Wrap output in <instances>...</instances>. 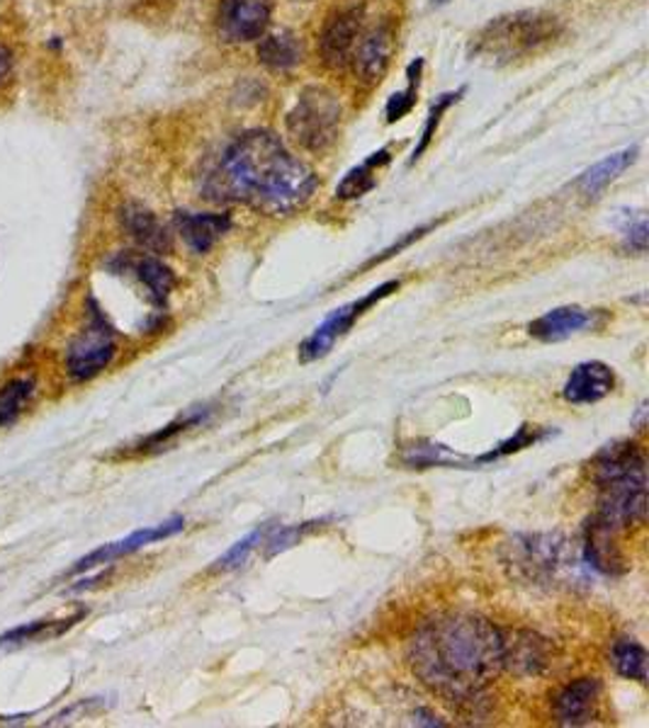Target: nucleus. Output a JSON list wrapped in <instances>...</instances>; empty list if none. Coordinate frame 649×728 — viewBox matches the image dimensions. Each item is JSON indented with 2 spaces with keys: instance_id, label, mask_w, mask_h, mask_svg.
<instances>
[{
  "instance_id": "obj_13",
  "label": "nucleus",
  "mask_w": 649,
  "mask_h": 728,
  "mask_svg": "<svg viewBox=\"0 0 649 728\" xmlns=\"http://www.w3.org/2000/svg\"><path fill=\"white\" fill-rule=\"evenodd\" d=\"M175 231L185 246L204 255L214 248V243L224 238L232 231V216L230 214H195V212H175L173 216Z\"/></svg>"
},
{
  "instance_id": "obj_34",
  "label": "nucleus",
  "mask_w": 649,
  "mask_h": 728,
  "mask_svg": "<svg viewBox=\"0 0 649 728\" xmlns=\"http://www.w3.org/2000/svg\"><path fill=\"white\" fill-rule=\"evenodd\" d=\"M623 234H625V243H628V248H632L637 253H645L647 250L649 226H647V218L645 216H637L635 222L625 224L623 226Z\"/></svg>"
},
{
  "instance_id": "obj_5",
  "label": "nucleus",
  "mask_w": 649,
  "mask_h": 728,
  "mask_svg": "<svg viewBox=\"0 0 649 728\" xmlns=\"http://www.w3.org/2000/svg\"><path fill=\"white\" fill-rule=\"evenodd\" d=\"M341 103L331 90L311 85L299 93L295 107L287 115V131L311 153L327 151L339 139Z\"/></svg>"
},
{
  "instance_id": "obj_31",
  "label": "nucleus",
  "mask_w": 649,
  "mask_h": 728,
  "mask_svg": "<svg viewBox=\"0 0 649 728\" xmlns=\"http://www.w3.org/2000/svg\"><path fill=\"white\" fill-rule=\"evenodd\" d=\"M421 68H424V58H416L412 66H408L406 76H408V88L402 93H394L387 103V121L394 125V121H400L402 117H406L412 113V107L416 105V93H418V76H421Z\"/></svg>"
},
{
  "instance_id": "obj_19",
  "label": "nucleus",
  "mask_w": 649,
  "mask_h": 728,
  "mask_svg": "<svg viewBox=\"0 0 649 728\" xmlns=\"http://www.w3.org/2000/svg\"><path fill=\"white\" fill-rule=\"evenodd\" d=\"M258 58L270 71H290L302 61V42L290 30L268 34L258 44Z\"/></svg>"
},
{
  "instance_id": "obj_24",
  "label": "nucleus",
  "mask_w": 649,
  "mask_h": 728,
  "mask_svg": "<svg viewBox=\"0 0 649 728\" xmlns=\"http://www.w3.org/2000/svg\"><path fill=\"white\" fill-rule=\"evenodd\" d=\"M647 663L649 653L640 641L635 639H618L610 646V665L616 667L620 677L635 679V683L645 685L647 683Z\"/></svg>"
},
{
  "instance_id": "obj_12",
  "label": "nucleus",
  "mask_w": 649,
  "mask_h": 728,
  "mask_svg": "<svg viewBox=\"0 0 649 728\" xmlns=\"http://www.w3.org/2000/svg\"><path fill=\"white\" fill-rule=\"evenodd\" d=\"M616 388V374L604 362L576 364L562 386V398L574 406H592Z\"/></svg>"
},
{
  "instance_id": "obj_15",
  "label": "nucleus",
  "mask_w": 649,
  "mask_h": 728,
  "mask_svg": "<svg viewBox=\"0 0 649 728\" xmlns=\"http://www.w3.org/2000/svg\"><path fill=\"white\" fill-rule=\"evenodd\" d=\"M519 556L513 564L531 570L533 576H552L564 564V539L557 534H531L513 544Z\"/></svg>"
},
{
  "instance_id": "obj_6",
  "label": "nucleus",
  "mask_w": 649,
  "mask_h": 728,
  "mask_svg": "<svg viewBox=\"0 0 649 728\" xmlns=\"http://www.w3.org/2000/svg\"><path fill=\"white\" fill-rule=\"evenodd\" d=\"M88 303H91L88 323L76 335L74 343L68 345V355H66V370L71 374V379L76 382H88L93 376H98L107 364L113 362L117 352L113 325L107 323L105 313L95 307L93 299Z\"/></svg>"
},
{
  "instance_id": "obj_28",
  "label": "nucleus",
  "mask_w": 649,
  "mask_h": 728,
  "mask_svg": "<svg viewBox=\"0 0 649 728\" xmlns=\"http://www.w3.org/2000/svg\"><path fill=\"white\" fill-rule=\"evenodd\" d=\"M552 435H555V430L535 428V425H523V428H519V432H515L513 437H509V440H503L501 445H497L494 449H491V452H487L482 457H477L475 464H491V461H497L501 457L513 454V452H521V449H525V447H533L538 442H543V440H547V437H552Z\"/></svg>"
},
{
  "instance_id": "obj_16",
  "label": "nucleus",
  "mask_w": 649,
  "mask_h": 728,
  "mask_svg": "<svg viewBox=\"0 0 649 728\" xmlns=\"http://www.w3.org/2000/svg\"><path fill=\"white\" fill-rule=\"evenodd\" d=\"M392 49H394V36L387 24H382V28L365 34L363 40H360V44H355L351 54L355 76L365 83L380 81L384 68L390 64Z\"/></svg>"
},
{
  "instance_id": "obj_30",
  "label": "nucleus",
  "mask_w": 649,
  "mask_h": 728,
  "mask_svg": "<svg viewBox=\"0 0 649 728\" xmlns=\"http://www.w3.org/2000/svg\"><path fill=\"white\" fill-rule=\"evenodd\" d=\"M208 418H210V406H198L195 410H190V413H185V416H180L175 422L166 425L163 430L149 435L147 440H143V442L139 445V449H141V452H149V449H159V447H163V445L171 442L175 435L185 432V430H190V428H198V425H202Z\"/></svg>"
},
{
  "instance_id": "obj_1",
  "label": "nucleus",
  "mask_w": 649,
  "mask_h": 728,
  "mask_svg": "<svg viewBox=\"0 0 649 728\" xmlns=\"http://www.w3.org/2000/svg\"><path fill=\"white\" fill-rule=\"evenodd\" d=\"M317 185L315 170L287 151L280 137L254 129L222 153L202 192L212 202H244L268 214H292L311 200Z\"/></svg>"
},
{
  "instance_id": "obj_4",
  "label": "nucleus",
  "mask_w": 649,
  "mask_h": 728,
  "mask_svg": "<svg viewBox=\"0 0 649 728\" xmlns=\"http://www.w3.org/2000/svg\"><path fill=\"white\" fill-rule=\"evenodd\" d=\"M562 24L555 15L540 10H519L487 22L472 36V56L491 66H507L515 58L538 52L557 40Z\"/></svg>"
},
{
  "instance_id": "obj_3",
  "label": "nucleus",
  "mask_w": 649,
  "mask_h": 728,
  "mask_svg": "<svg viewBox=\"0 0 649 728\" xmlns=\"http://www.w3.org/2000/svg\"><path fill=\"white\" fill-rule=\"evenodd\" d=\"M598 515L616 532L640 525L647 515V469L635 442L608 445L596 457Z\"/></svg>"
},
{
  "instance_id": "obj_29",
  "label": "nucleus",
  "mask_w": 649,
  "mask_h": 728,
  "mask_svg": "<svg viewBox=\"0 0 649 728\" xmlns=\"http://www.w3.org/2000/svg\"><path fill=\"white\" fill-rule=\"evenodd\" d=\"M268 525H263L258 529H254L251 534H246L244 539H238L232 549H226L220 558H216L214 566L210 570H214V574H226V570H236L238 566H244L246 564V558L251 556V552L256 549L258 544L266 542L268 537Z\"/></svg>"
},
{
  "instance_id": "obj_32",
  "label": "nucleus",
  "mask_w": 649,
  "mask_h": 728,
  "mask_svg": "<svg viewBox=\"0 0 649 728\" xmlns=\"http://www.w3.org/2000/svg\"><path fill=\"white\" fill-rule=\"evenodd\" d=\"M465 95V88H460V90H455V93H446V95H440L438 97V100L436 103H433V107H430V113H428V119H426V127H424V133H421V141H418V146H416V149H414V156H412V163L414 161H418V158H421V153H424L426 149H428V143H430V139H433V133H436V129H438V125H440V117L443 115H446V109L450 107V105H455V103H458L460 100V97Z\"/></svg>"
},
{
  "instance_id": "obj_10",
  "label": "nucleus",
  "mask_w": 649,
  "mask_h": 728,
  "mask_svg": "<svg viewBox=\"0 0 649 728\" xmlns=\"http://www.w3.org/2000/svg\"><path fill=\"white\" fill-rule=\"evenodd\" d=\"M604 319V313L584 307H557L538 315L535 321L528 323V335L540 340V343H560L576 333H584L588 328H596Z\"/></svg>"
},
{
  "instance_id": "obj_25",
  "label": "nucleus",
  "mask_w": 649,
  "mask_h": 728,
  "mask_svg": "<svg viewBox=\"0 0 649 728\" xmlns=\"http://www.w3.org/2000/svg\"><path fill=\"white\" fill-rule=\"evenodd\" d=\"M34 379H13L8 382L3 388H0V428H6V425L15 422L18 416L25 406L30 404V398L34 396Z\"/></svg>"
},
{
  "instance_id": "obj_33",
  "label": "nucleus",
  "mask_w": 649,
  "mask_h": 728,
  "mask_svg": "<svg viewBox=\"0 0 649 728\" xmlns=\"http://www.w3.org/2000/svg\"><path fill=\"white\" fill-rule=\"evenodd\" d=\"M323 522H327V520H319V522L315 520V522H305V525H295V527L280 529L278 534H275V537L268 539V556L287 552V549H290V546L302 542V537H307V534L311 529H317L319 525H323Z\"/></svg>"
},
{
  "instance_id": "obj_11",
  "label": "nucleus",
  "mask_w": 649,
  "mask_h": 728,
  "mask_svg": "<svg viewBox=\"0 0 649 728\" xmlns=\"http://www.w3.org/2000/svg\"><path fill=\"white\" fill-rule=\"evenodd\" d=\"M600 683L596 677H579L574 683L564 685L560 695L552 702L555 721L560 726H586L594 721L596 707L600 699Z\"/></svg>"
},
{
  "instance_id": "obj_17",
  "label": "nucleus",
  "mask_w": 649,
  "mask_h": 728,
  "mask_svg": "<svg viewBox=\"0 0 649 728\" xmlns=\"http://www.w3.org/2000/svg\"><path fill=\"white\" fill-rule=\"evenodd\" d=\"M119 222H123L127 236L131 240H137L141 248H147L151 253L171 250V236H168L166 226L147 210V206L135 202L125 204L123 210H119Z\"/></svg>"
},
{
  "instance_id": "obj_36",
  "label": "nucleus",
  "mask_w": 649,
  "mask_h": 728,
  "mask_svg": "<svg viewBox=\"0 0 649 728\" xmlns=\"http://www.w3.org/2000/svg\"><path fill=\"white\" fill-rule=\"evenodd\" d=\"M10 71H13V54L6 46H0V83L10 76Z\"/></svg>"
},
{
  "instance_id": "obj_18",
  "label": "nucleus",
  "mask_w": 649,
  "mask_h": 728,
  "mask_svg": "<svg viewBox=\"0 0 649 728\" xmlns=\"http://www.w3.org/2000/svg\"><path fill=\"white\" fill-rule=\"evenodd\" d=\"M616 534H618L616 529L604 525V522L594 517L592 525H588L586 544H584V558H586L588 568H594V570H598V574H606V576L620 574L625 564H623V556L616 544Z\"/></svg>"
},
{
  "instance_id": "obj_14",
  "label": "nucleus",
  "mask_w": 649,
  "mask_h": 728,
  "mask_svg": "<svg viewBox=\"0 0 649 728\" xmlns=\"http://www.w3.org/2000/svg\"><path fill=\"white\" fill-rule=\"evenodd\" d=\"M360 32V10H345L339 18L329 22L321 34V56L329 68H343L351 64V54L358 44Z\"/></svg>"
},
{
  "instance_id": "obj_27",
  "label": "nucleus",
  "mask_w": 649,
  "mask_h": 728,
  "mask_svg": "<svg viewBox=\"0 0 649 728\" xmlns=\"http://www.w3.org/2000/svg\"><path fill=\"white\" fill-rule=\"evenodd\" d=\"M83 614H74L71 619H64V624H56V622H46V619H38V622H30L25 627H18V629H10L8 634L0 636V646H22V643H30V641H40V639H52L64 634L68 627H74Z\"/></svg>"
},
{
  "instance_id": "obj_7",
  "label": "nucleus",
  "mask_w": 649,
  "mask_h": 728,
  "mask_svg": "<svg viewBox=\"0 0 649 728\" xmlns=\"http://www.w3.org/2000/svg\"><path fill=\"white\" fill-rule=\"evenodd\" d=\"M400 287H402L400 279H390V282H384L377 289L368 291V295L360 297L358 301L345 303V307L329 313L327 319H323L315 328V331L309 333V338L305 340V343L299 345V362L307 364V362H317L321 357H327L329 352L333 350L336 340L343 338L348 331H351L353 323L360 319V315H363L365 311H370L382 299H387L390 295H394V291Z\"/></svg>"
},
{
  "instance_id": "obj_37",
  "label": "nucleus",
  "mask_w": 649,
  "mask_h": 728,
  "mask_svg": "<svg viewBox=\"0 0 649 728\" xmlns=\"http://www.w3.org/2000/svg\"><path fill=\"white\" fill-rule=\"evenodd\" d=\"M436 3H448V0H436Z\"/></svg>"
},
{
  "instance_id": "obj_23",
  "label": "nucleus",
  "mask_w": 649,
  "mask_h": 728,
  "mask_svg": "<svg viewBox=\"0 0 649 728\" xmlns=\"http://www.w3.org/2000/svg\"><path fill=\"white\" fill-rule=\"evenodd\" d=\"M390 151L382 149L377 153H372L368 161H363L360 165H355L353 170H348V175L339 182V188H336V197L339 200H358L368 194L370 190H375L377 185V168L390 163Z\"/></svg>"
},
{
  "instance_id": "obj_26",
  "label": "nucleus",
  "mask_w": 649,
  "mask_h": 728,
  "mask_svg": "<svg viewBox=\"0 0 649 728\" xmlns=\"http://www.w3.org/2000/svg\"><path fill=\"white\" fill-rule=\"evenodd\" d=\"M402 461H404L406 467H414V469H426V467H453V464H475V459L458 457L455 452H450L448 447L433 445V442L408 447Z\"/></svg>"
},
{
  "instance_id": "obj_20",
  "label": "nucleus",
  "mask_w": 649,
  "mask_h": 728,
  "mask_svg": "<svg viewBox=\"0 0 649 728\" xmlns=\"http://www.w3.org/2000/svg\"><path fill=\"white\" fill-rule=\"evenodd\" d=\"M637 161V146H630V149H623L618 153H613L604 161L592 165L586 173L576 180V185L586 194V197H598L613 180H616L623 170H628Z\"/></svg>"
},
{
  "instance_id": "obj_2",
  "label": "nucleus",
  "mask_w": 649,
  "mask_h": 728,
  "mask_svg": "<svg viewBox=\"0 0 649 728\" xmlns=\"http://www.w3.org/2000/svg\"><path fill=\"white\" fill-rule=\"evenodd\" d=\"M408 661L443 699L470 704L501 673L503 634L482 617H440L416 631Z\"/></svg>"
},
{
  "instance_id": "obj_21",
  "label": "nucleus",
  "mask_w": 649,
  "mask_h": 728,
  "mask_svg": "<svg viewBox=\"0 0 649 728\" xmlns=\"http://www.w3.org/2000/svg\"><path fill=\"white\" fill-rule=\"evenodd\" d=\"M543 641L533 634H515V641L503 636V665L521 675H538L545 667Z\"/></svg>"
},
{
  "instance_id": "obj_8",
  "label": "nucleus",
  "mask_w": 649,
  "mask_h": 728,
  "mask_svg": "<svg viewBox=\"0 0 649 728\" xmlns=\"http://www.w3.org/2000/svg\"><path fill=\"white\" fill-rule=\"evenodd\" d=\"M273 18V0H222L220 34L226 42H254L268 30Z\"/></svg>"
},
{
  "instance_id": "obj_35",
  "label": "nucleus",
  "mask_w": 649,
  "mask_h": 728,
  "mask_svg": "<svg viewBox=\"0 0 649 728\" xmlns=\"http://www.w3.org/2000/svg\"><path fill=\"white\" fill-rule=\"evenodd\" d=\"M430 228H433V224H428V226H421V228H416V231H408V234H406L404 238L396 240L394 246H390V248L384 250L382 255H377V258H372V260L368 263V267H370V265H377V263H384V260H390L392 255H396V253H400V250L408 248V246H412V243H414V240H418L421 236H426V231H430Z\"/></svg>"
},
{
  "instance_id": "obj_22",
  "label": "nucleus",
  "mask_w": 649,
  "mask_h": 728,
  "mask_svg": "<svg viewBox=\"0 0 649 728\" xmlns=\"http://www.w3.org/2000/svg\"><path fill=\"white\" fill-rule=\"evenodd\" d=\"M131 270H135L139 282L147 287L151 301L156 307H166L168 297L175 287V275L168 265H163L159 258H151V255H143V258L131 260Z\"/></svg>"
},
{
  "instance_id": "obj_9",
  "label": "nucleus",
  "mask_w": 649,
  "mask_h": 728,
  "mask_svg": "<svg viewBox=\"0 0 649 728\" xmlns=\"http://www.w3.org/2000/svg\"><path fill=\"white\" fill-rule=\"evenodd\" d=\"M183 529H185V520H183V517H171V520L161 522V525L137 529V532H131L129 537H125V539L110 542V544L100 546V549L91 552L88 556H83L81 561H78L74 568L68 570V574H71V576L86 574V570H91V568H95V566L113 564V561H117V558H123V556H129V554H135V552L143 549V546L156 544V542H163V539H168V537H175V534H178V532H183Z\"/></svg>"
}]
</instances>
